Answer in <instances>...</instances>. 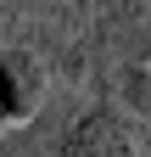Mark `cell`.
I'll return each instance as SVG.
<instances>
[{"label": "cell", "mask_w": 151, "mask_h": 157, "mask_svg": "<svg viewBox=\"0 0 151 157\" xmlns=\"http://www.w3.org/2000/svg\"><path fill=\"white\" fill-rule=\"evenodd\" d=\"M123 95H129V107H134V112H151V62L129 67V84H123Z\"/></svg>", "instance_id": "277c9868"}, {"label": "cell", "mask_w": 151, "mask_h": 157, "mask_svg": "<svg viewBox=\"0 0 151 157\" xmlns=\"http://www.w3.org/2000/svg\"><path fill=\"white\" fill-rule=\"evenodd\" d=\"M50 101V67L28 45H0V129L39 118Z\"/></svg>", "instance_id": "6da1fadb"}, {"label": "cell", "mask_w": 151, "mask_h": 157, "mask_svg": "<svg viewBox=\"0 0 151 157\" xmlns=\"http://www.w3.org/2000/svg\"><path fill=\"white\" fill-rule=\"evenodd\" d=\"M56 157H134V135L112 107H90L56 140Z\"/></svg>", "instance_id": "7a4b0ae2"}, {"label": "cell", "mask_w": 151, "mask_h": 157, "mask_svg": "<svg viewBox=\"0 0 151 157\" xmlns=\"http://www.w3.org/2000/svg\"><path fill=\"white\" fill-rule=\"evenodd\" d=\"M62 112L45 101L39 118H28V124L17 129H0V157H56V140H62Z\"/></svg>", "instance_id": "3957f363"}]
</instances>
